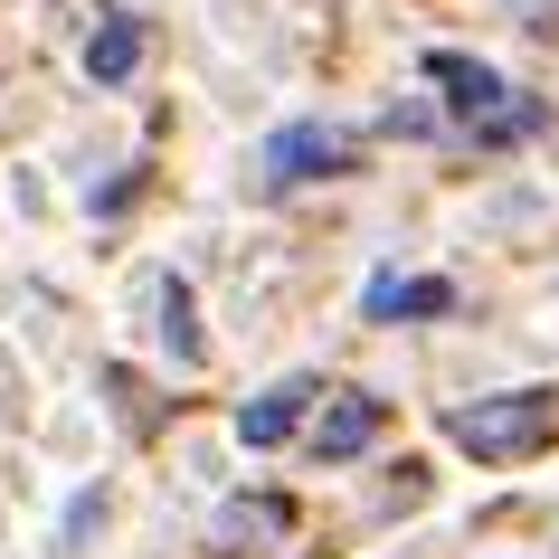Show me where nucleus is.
<instances>
[{"mask_svg": "<svg viewBox=\"0 0 559 559\" xmlns=\"http://www.w3.org/2000/svg\"><path fill=\"white\" fill-rule=\"evenodd\" d=\"M162 342H171V360H200V332H190V285H162Z\"/></svg>", "mask_w": 559, "mask_h": 559, "instance_id": "obj_9", "label": "nucleus"}, {"mask_svg": "<svg viewBox=\"0 0 559 559\" xmlns=\"http://www.w3.org/2000/svg\"><path fill=\"white\" fill-rule=\"evenodd\" d=\"M370 437H380V399H360V389H342V399L313 417V455H323V465H352Z\"/></svg>", "mask_w": 559, "mask_h": 559, "instance_id": "obj_5", "label": "nucleus"}, {"mask_svg": "<svg viewBox=\"0 0 559 559\" xmlns=\"http://www.w3.org/2000/svg\"><path fill=\"white\" fill-rule=\"evenodd\" d=\"M427 76L445 86V105H455L465 123H484V133L502 123V76H493L484 58H455V48H437V58H427Z\"/></svg>", "mask_w": 559, "mask_h": 559, "instance_id": "obj_2", "label": "nucleus"}, {"mask_svg": "<svg viewBox=\"0 0 559 559\" xmlns=\"http://www.w3.org/2000/svg\"><path fill=\"white\" fill-rule=\"evenodd\" d=\"M360 313H370V323H417V313H455V285H445V275H417V285H399V275H380Z\"/></svg>", "mask_w": 559, "mask_h": 559, "instance_id": "obj_7", "label": "nucleus"}, {"mask_svg": "<svg viewBox=\"0 0 559 559\" xmlns=\"http://www.w3.org/2000/svg\"><path fill=\"white\" fill-rule=\"evenodd\" d=\"M133 67H143V29H133V20H105V29L86 38V76L95 86H123Z\"/></svg>", "mask_w": 559, "mask_h": 559, "instance_id": "obj_8", "label": "nucleus"}, {"mask_svg": "<svg viewBox=\"0 0 559 559\" xmlns=\"http://www.w3.org/2000/svg\"><path fill=\"white\" fill-rule=\"evenodd\" d=\"M445 437L484 455V465H512V455H540L559 437V389H502V399H474V408L445 417Z\"/></svg>", "mask_w": 559, "mask_h": 559, "instance_id": "obj_1", "label": "nucleus"}, {"mask_svg": "<svg viewBox=\"0 0 559 559\" xmlns=\"http://www.w3.org/2000/svg\"><path fill=\"white\" fill-rule=\"evenodd\" d=\"M313 399H323L313 380H275L265 399H247V408H237V445H285V437L304 427V408H313Z\"/></svg>", "mask_w": 559, "mask_h": 559, "instance_id": "obj_4", "label": "nucleus"}, {"mask_svg": "<svg viewBox=\"0 0 559 559\" xmlns=\"http://www.w3.org/2000/svg\"><path fill=\"white\" fill-rule=\"evenodd\" d=\"M352 162V143L332 133V123H285L275 143H265V171L275 180H323V171H342Z\"/></svg>", "mask_w": 559, "mask_h": 559, "instance_id": "obj_3", "label": "nucleus"}, {"mask_svg": "<svg viewBox=\"0 0 559 559\" xmlns=\"http://www.w3.org/2000/svg\"><path fill=\"white\" fill-rule=\"evenodd\" d=\"M285 531H295V512H285V502H265V493H237L228 512L209 522V540H218L228 559H247V550H265V540H285Z\"/></svg>", "mask_w": 559, "mask_h": 559, "instance_id": "obj_6", "label": "nucleus"}]
</instances>
